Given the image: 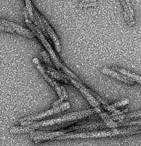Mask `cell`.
<instances>
[{
	"label": "cell",
	"instance_id": "3957f363",
	"mask_svg": "<svg viewBox=\"0 0 141 146\" xmlns=\"http://www.w3.org/2000/svg\"><path fill=\"white\" fill-rule=\"evenodd\" d=\"M24 13V16L25 18V21L26 22V24L28 25V26L30 27V28L32 30L33 32H34V34L36 35V36L40 39L41 42H42V43L43 44V46L45 47L46 50H47L48 53H49L50 57L53 59L54 63L57 66V67L61 68L63 69V70H64L65 72H66V71L67 70V68H66L59 61V59L57 58V56H56V54H55L50 44L47 41L45 37L43 35L42 32L39 30V29L37 28V27H35L32 24L31 22H30V21L29 20V19H28L26 11L24 10V13Z\"/></svg>",
	"mask_w": 141,
	"mask_h": 146
},
{
	"label": "cell",
	"instance_id": "8fae6325",
	"mask_svg": "<svg viewBox=\"0 0 141 146\" xmlns=\"http://www.w3.org/2000/svg\"><path fill=\"white\" fill-rule=\"evenodd\" d=\"M0 30L12 33H13L14 32H16L15 30H14L13 28L7 27H4L1 25H0Z\"/></svg>",
	"mask_w": 141,
	"mask_h": 146
},
{
	"label": "cell",
	"instance_id": "9c48e42d",
	"mask_svg": "<svg viewBox=\"0 0 141 146\" xmlns=\"http://www.w3.org/2000/svg\"><path fill=\"white\" fill-rule=\"evenodd\" d=\"M113 69L117 70V72L125 76L128 78H129L130 80H132L134 82L136 81L138 82L139 84H141V76L138 75L136 74L135 73L131 72L129 71L125 70L124 68H120L117 67V66H113Z\"/></svg>",
	"mask_w": 141,
	"mask_h": 146
},
{
	"label": "cell",
	"instance_id": "5b68a950",
	"mask_svg": "<svg viewBox=\"0 0 141 146\" xmlns=\"http://www.w3.org/2000/svg\"><path fill=\"white\" fill-rule=\"evenodd\" d=\"M70 104L69 102H65L56 107H53V109H50L48 110L41 112V113L29 116L23 119H20V123L27 122L35 120H39L42 118L57 114L61 111H64L66 110H68L70 108Z\"/></svg>",
	"mask_w": 141,
	"mask_h": 146
},
{
	"label": "cell",
	"instance_id": "52a82bcc",
	"mask_svg": "<svg viewBox=\"0 0 141 146\" xmlns=\"http://www.w3.org/2000/svg\"><path fill=\"white\" fill-rule=\"evenodd\" d=\"M101 72L105 75L108 76L115 78L125 83L128 84H134V81L125 76L113 71L110 68H105L101 70Z\"/></svg>",
	"mask_w": 141,
	"mask_h": 146
},
{
	"label": "cell",
	"instance_id": "8992f818",
	"mask_svg": "<svg viewBox=\"0 0 141 146\" xmlns=\"http://www.w3.org/2000/svg\"><path fill=\"white\" fill-rule=\"evenodd\" d=\"M70 79L72 84L81 91V92L85 96L87 100L91 105L95 107L99 105V104L97 103L95 99L93 97V96H92V95L84 87L82 84H80L77 81L75 80H73L71 78H70Z\"/></svg>",
	"mask_w": 141,
	"mask_h": 146
},
{
	"label": "cell",
	"instance_id": "ba28073f",
	"mask_svg": "<svg viewBox=\"0 0 141 146\" xmlns=\"http://www.w3.org/2000/svg\"><path fill=\"white\" fill-rule=\"evenodd\" d=\"M41 20L43 21L44 23L45 29H46L48 33L49 34L50 36L51 37L55 45V48L57 52H60L61 50V46L59 40V38L57 36V35L55 34L53 30L50 27L47 22L45 19L43 18L42 16H41Z\"/></svg>",
	"mask_w": 141,
	"mask_h": 146
},
{
	"label": "cell",
	"instance_id": "7a4b0ae2",
	"mask_svg": "<svg viewBox=\"0 0 141 146\" xmlns=\"http://www.w3.org/2000/svg\"><path fill=\"white\" fill-rule=\"evenodd\" d=\"M134 129H117L109 131H100V132H91V133H81L74 134H64L55 139L54 140H63L66 139H88V138H100L105 137H113L119 135L125 134L134 133L136 131H134Z\"/></svg>",
	"mask_w": 141,
	"mask_h": 146
},
{
	"label": "cell",
	"instance_id": "6da1fadb",
	"mask_svg": "<svg viewBox=\"0 0 141 146\" xmlns=\"http://www.w3.org/2000/svg\"><path fill=\"white\" fill-rule=\"evenodd\" d=\"M96 111V110L93 109L84 110L80 111H74L51 120L43 121L37 123H35V124H33L29 127L31 131L33 132L36 129L40 127L53 126L55 124H61L63 123L82 119L90 115H92Z\"/></svg>",
	"mask_w": 141,
	"mask_h": 146
},
{
	"label": "cell",
	"instance_id": "277c9868",
	"mask_svg": "<svg viewBox=\"0 0 141 146\" xmlns=\"http://www.w3.org/2000/svg\"><path fill=\"white\" fill-rule=\"evenodd\" d=\"M32 61L35 66H36L37 69L39 71L41 75L54 88L55 90L57 92V94L60 98L61 99L57 101V102H55L53 105V107H56V106L59 105V104L61 103L62 100L66 99L67 98V94L65 90L63 91L62 88L59 85L56 83V82L53 80L46 74L44 68L42 66L39 60L37 58L35 57V58H33Z\"/></svg>",
	"mask_w": 141,
	"mask_h": 146
},
{
	"label": "cell",
	"instance_id": "30bf717a",
	"mask_svg": "<svg viewBox=\"0 0 141 146\" xmlns=\"http://www.w3.org/2000/svg\"><path fill=\"white\" fill-rule=\"evenodd\" d=\"M125 10V15H129L130 12H133V9L131 7L129 0H120Z\"/></svg>",
	"mask_w": 141,
	"mask_h": 146
}]
</instances>
